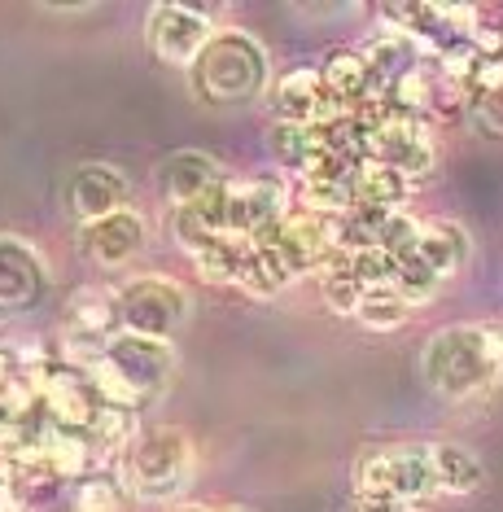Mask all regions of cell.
<instances>
[{
    "instance_id": "cell-2",
    "label": "cell",
    "mask_w": 503,
    "mask_h": 512,
    "mask_svg": "<svg viewBox=\"0 0 503 512\" xmlns=\"http://www.w3.org/2000/svg\"><path fill=\"white\" fill-rule=\"evenodd\" d=\"M175 372V351L171 342L158 337H136V333H114L105 342L101 359L92 364V381L110 403L136 407L140 399H154L167 390Z\"/></svg>"
},
{
    "instance_id": "cell-4",
    "label": "cell",
    "mask_w": 503,
    "mask_h": 512,
    "mask_svg": "<svg viewBox=\"0 0 503 512\" xmlns=\"http://www.w3.org/2000/svg\"><path fill=\"white\" fill-rule=\"evenodd\" d=\"M189 469H193V451L180 429H145V434L127 438L123 491H132L136 499H171L184 491Z\"/></svg>"
},
{
    "instance_id": "cell-13",
    "label": "cell",
    "mask_w": 503,
    "mask_h": 512,
    "mask_svg": "<svg viewBox=\"0 0 503 512\" xmlns=\"http://www.w3.org/2000/svg\"><path fill=\"white\" fill-rule=\"evenodd\" d=\"M420 259H425V267L434 276H455L464 263H469V232H464L460 224H451V219H434V224H420L416 232V246H412Z\"/></svg>"
},
{
    "instance_id": "cell-28",
    "label": "cell",
    "mask_w": 503,
    "mask_h": 512,
    "mask_svg": "<svg viewBox=\"0 0 503 512\" xmlns=\"http://www.w3.org/2000/svg\"><path fill=\"white\" fill-rule=\"evenodd\" d=\"M18 372V359H14V351L9 346H0V381H9Z\"/></svg>"
},
{
    "instance_id": "cell-16",
    "label": "cell",
    "mask_w": 503,
    "mask_h": 512,
    "mask_svg": "<svg viewBox=\"0 0 503 512\" xmlns=\"http://www.w3.org/2000/svg\"><path fill=\"white\" fill-rule=\"evenodd\" d=\"M416 180L399 176L394 167H381V162H359L355 176H350V202L359 206H381V211H399V206L412 197Z\"/></svg>"
},
{
    "instance_id": "cell-14",
    "label": "cell",
    "mask_w": 503,
    "mask_h": 512,
    "mask_svg": "<svg viewBox=\"0 0 503 512\" xmlns=\"http://www.w3.org/2000/svg\"><path fill=\"white\" fill-rule=\"evenodd\" d=\"M324 101V84L315 75V66H294L280 75V84L272 92V114L276 123H315Z\"/></svg>"
},
{
    "instance_id": "cell-10",
    "label": "cell",
    "mask_w": 503,
    "mask_h": 512,
    "mask_svg": "<svg viewBox=\"0 0 503 512\" xmlns=\"http://www.w3.org/2000/svg\"><path fill=\"white\" fill-rule=\"evenodd\" d=\"M79 246H84L92 263L119 267L127 259H136V250L145 246V224H140V215H132V211L101 215V219H92V224H84Z\"/></svg>"
},
{
    "instance_id": "cell-25",
    "label": "cell",
    "mask_w": 503,
    "mask_h": 512,
    "mask_svg": "<svg viewBox=\"0 0 503 512\" xmlns=\"http://www.w3.org/2000/svg\"><path fill=\"white\" fill-rule=\"evenodd\" d=\"M350 272L359 276V285L364 289H377V285H390L394 281V259L385 250H355L350 254Z\"/></svg>"
},
{
    "instance_id": "cell-1",
    "label": "cell",
    "mask_w": 503,
    "mask_h": 512,
    "mask_svg": "<svg viewBox=\"0 0 503 512\" xmlns=\"http://www.w3.org/2000/svg\"><path fill=\"white\" fill-rule=\"evenodd\" d=\"M425 381L442 399H473L490 381L499 377V333L482 329V324H460V329L434 333V342L425 346Z\"/></svg>"
},
{
    "instance_id": "cell-23",
    "label": "cell",
    "mask_w": 503,
    "mask_h": 512,
    "mask_svg": "<svg viewBox=\"0 0 503 512\" xmlns=\"http://www.w3.org/2000/svg\"><path fill=\"white\" fill-rule=\"evenodd\" d=\"M359 298H364V285H359V276L350 267H329L324 272V302L333 311H355Z\"/></svg>"
},
{
    "instance_id": "cell-15",
    "label": "cell",
    "mask_w": 503,
    "mask_h": 512,
    "mask_svg": "<svg viewBox=\"0 0 503 512\" xmlns=\"http://www.w3.org/2000/svg\"><path fill=\"white\" fill-rule=\"evenodd\" d=\"M315 75H320L324 92H329V97H337V101H346V106H355V101L372 97V92H381L359 49H333L329 57H324V66H320Z\"/></svg>"
},
{
    "instance_id": "cell-5",
    "label": "cell",
    "mask_w": 503,
    "mask_h": 512,
    "mask_svg": "<svg viewBox=\"0 0 503 512\" xmlns=\"http://www.w3.org/2000/svg\"><path fill=\"white\" fill-rule=\"evenodd\" d=\"M119 329L136 333V337H167L180 329L184 316H189V294L180 285L162 281V276H140V281L119 289Z\"/></svg>"
},
{
    "instance_id": "cell-30",
    "label": "cell",
    "mask_w": 503,
    "mask_h": 512,
    "mask_svg": "<svg viewBox=\"0 0 503 512\" xmlns=\"http://www.w3.org/2000/svg\"><path fill=\"white\" fill-rule=\"evenodd\" d=\"M189 512H202V508H189Z\"/></svg>"
},
{
    "instance_id": "cell-9",
    "label": "cell",
    "mask_w": 503,
    "mask_h": 512,
    "mask_svg": "<svg viewBox=\"0 0 503 512\" xmlns=\"http://www.w3.org/2000/svg\"><path fill=\"white\" fill-rule=\"evenodd\" d=\"M228 193V232L232 237H254L259 228L276 224L285 215V189L276 180H245V184H224Z\"/></svg>"
},
{
    "instance_id": "cell-12",
    "label": "cell",
    "mask_w": 503,
    "mask_h": 512,
    "mask_svg": "<svg viewBox=\"0 0 503 512\" xmlns=\"http://www.w3.org/2000/svg\"><path fill=\"white\" fill-rule=\"evenodd\" d=\"M123 197H127V184L114 167H79L75 180H70V206L84 215V224L123 211Z\"/></svg>"
},
{
    "instance_id": "cell-20",
    "label": "cell",
    "mask_w": 503,
    "mask_h": 512,
    "mask_svg": "<svg viewBox=\"0 0 503 512\" xmlns=\"http://www.w3.org/2000/svg\"><path fill=\"white\" fill-rule=\"evenodd\" d=\"M70 504H75V512H127V491L114 482V477L92 469L84 477H75Z\"/></svg>"
},
{
    "instance_id": "cell-17",
    "label": "cell",
    "mask_w": 503,
    "mask_h": 512,
    "mask_svg": "<svg viewBox=\"0 0 503 512\" xmlns=\"http://www.w3.org/2000/svg\"><path fill=\"white\" fill-rule=\"evenodd\" d=\"M224 180L215 167V158L206 154H193V149H184V154L167 158V167H162V189H167V197L175 206H189L197 202L206 189H215V184Z\"/></svg>"
},
{
    "instance_id": "cell-3",
    "label": "cell",
    "mask_w": 503,
    "mask_h": 512,
    "mask_svg": "<svg viewBox=\"0 0 503 512\" xmlns=\"http://www.w3.org/2000/svg\"><path fill=\"white\" fill-rule=\"evenodd\" d=\"M189 75H193V92L206 106H245L267 84V57L241 31H219L193 57Z\"/></svg>"
},
{
    "instance_id": "cell-19",
    "label": "cell",
    "mask_w": 503,
    "mask_h": 512,
    "mask_svg": "<svg viewBox=\"0 0 503 512\" xmlns=\"http://www.w3.org/2000/svg\"><path fill=\"white\" fill-rule=\"evenodd\" d=\"M390 289L399 294L407 307H420V302H434L438 298V289H442V276H434L425 267V259H420L416 250H407V254H399L394 259V281H390Z\"/></svg>"
},
{
    "instance_id": "cell-29",
    "label": "cell",
    "mask_w": 503,
    "mask_h": 512,
    "mask_svg": "<svg viewBox=\"0 0 503 512\" xmlns=\"http://www.w3.org/2000/svg\"><path fill=\"white\" fill-rule=\"evenodd\" d=\"M224 512H245V508H224Z\"/></svg>"
},
{
    "instance_id": "cell-21",
    "label": "cell",
    "mask_w": 503,
    "mask_h": 512,
    "mask_svg": "<svg viewBox=\"0 0 503 512\" xmlns=\"http://www.w3.org/2000/svg\"><path fill=\"white\" fill-rule=\"evenodd\" d=\"M355 316L368 324V329H381V333H390V329H399V324L412 316V307L394 294L390 285H377V289H364V298H359V307H355Z\"/></svg>"
},
{
    "instance_id": "cell-22",
    "label": "cell",
    "mask_w": 503,
    "mask_h": 512,
    "mask_svg": "<svg viewBox=\"0 0 503 512\" xmlns=\"http://www.w3.org/2000/svg\"><path fill=\"white\" fill-rule=\"evenodd\" d=\"M272 154L276 162L285 167H307L311 154H315V141H311V127L307 123H276L272 127Z\"/></svg>"
},
{
    "instance_id": "cell-26",
    "label": "cell",
    "mask_w": 503,
    "mask_h": 512,
    "mask_svg": "<svg viewBox=\"0 0 503 512\" xmlns=\"http://www.w3.org/2000/svg\"><path fill=\"white\" fill-rule=\"evenodd\" d=\"M350 512H412V504H403V499H394V495H381V491H359Z\"/></svg>"
},
{
    "instance_id": "cell-6",
    "label": "cell",
    "mask_w": 503,
    "mask_h": 512,
    "mask_svg": "<svg viewBox=\"0 0 503 512\" xmlns=\"http://www.w3.org/2000/svg\"><path fill=\"white\" fill-rule=\"evenodd\" d=\"M359 491H381L403 504H416L434 491V473H429V451L425 447H399L368 456L359 469Z\"/></svg>"
},
{
    "instance_id": "cell-18",
    "label": "cell",
    "mask_w": 503,
    "mask_h": 512,
    "mask_svg": "<svg viewBox=\"0 0 503 512\" xmlns=\"http://www.w3.org/2000/svg\"><path fill=\"white\" fill-rule=\"evenodd\" d=\"M429 473H434V491L442 495H473L486 482L482 460L473 451L455 447V442H442V447L429 451Z\"/></svg>"
},
{
    "instance_id": "cell-27",
    "label": "cell",
    "mask_w": 503,
    "mask_h": 512,
    "mask_svg": "<svg viewBox=\"0 0 503 512\" xmlns=\"http://www.w3.org/2000/svg\"><path fill=\"white\" fill-rule=\"evenodd\" d=\"M0 512H31V508L22 504V499L9 491V486H0Z\"/></svg>"
},
{
    "instance_id": "cell-8",
    "label": "cell",
    "mask_w": 503,
    "mask_h": 512,
    "mask_svg": "<svg viewBox=\"0 0 503 512\" xmlns=\"http://www.w3.org/2000/svg\"><path fill=\"white\" fill-rule=\"evenodd\" d=\"M49 294V272L40 254L22 241H0V316H22Z\"/></svg>"
},
{
    "instance_id": "cell-24",
    "label": "cell",
    "mask_w": 503,
    "mask_h": 512,
    "mask_svg": "<svg viewBox=\"0 0 503 512\" xmlns=\"http://www.w3.org/2000/svg\"><path fill=\"white\" fill-rule=\"evenodd\" d=\"M416 232H420L416 219L390 211V215H385V224L377 228V250H385L390 259H399V254H407V250L416 246Z\"/></svg>"
},
{
    "instance_id": "cell-11",
    "label": "cell",
    "mask_w": 503,
    "mask_h": 512,
    "mask_svg": "<svg viewBox=\"0 0 503 512\" xmlns=\"http://www.w3.org/2000/svg\"><path fill=\"white\" fill-rule=\"evenodd\" d=\"M224 184L228 180H219L215 189H206L197 202L175 211V237H180V246L189 254H197L206 241H215V237H224L228 232V193H224Z\"/></svg>"
},
{
    "instance_id": "cell-7",
    "label": "cell",
    "mask_w": 503,
    "mask_h": 512,
    "mask_svg": "<svg viewBox=\"0 0 503 512\" xmlns=\"http://www.w3.org/2000/svg\"><path fill=\"white\" fill-rule=\"evenodd\" d=\"M210 36V14L197 5H158L149 18V49L167 66H193Z\"/></svg>"
}]
</instances>
